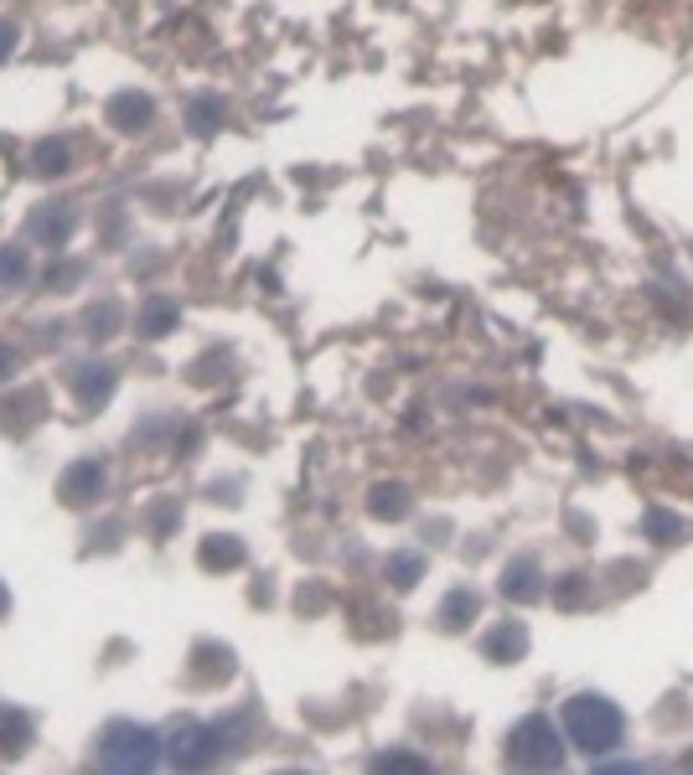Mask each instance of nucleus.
<instances>
[{"label":"nucleus","mask_w":693,"mask_h":775,"mask_svg":"<svg viewBox=\"0 0 693 775\" xmlns=\"http://www.w3.org/2000/svg\"><path fill=\"white\" fill-rule=\"evenodd\" d=\"M11 373H16V352H11V346H0V383L11 378Z\"/></svg>","instance_id":"nucleus-24"},{"label":"nucleus","mask_w":693,"mask_h":775,"mask_svg":"<svg viewBox=\"0 0 693 775\" xmlns=\"http://www.w3.org/2000/svg\"><path fill=\"white\" fill-rule=\"evenodd\" d=\"M16 42H21L16 21H0V57H11V53H16Z\"/></svg>","instance_id":"nucleus-23"},{"label":"nucleus","mask_w":693,"mask_h":775,"mask_svg":"<svg viewBox=\"0 0 693 775\" xmlns=\"http://www.w3.org/2000/svg\"><path fill=\"white\" fill-rule=\"evenodd\" d=\"M32 734H37L32 714H21L16 704H0V755H5V760L21 755V750L32 744Z\"/></svg>","instance_id":"nucleus-10"},{"label":"nucleus","mask_w":693,"mask_h":775,"mask_svg":"<svg viewBox=\"0 0 693 775\" xmlns=\"http://www.w3.org/2000/svg\"><path fill=\"white\" fill-rule=\"evenodd\" d=\"M114 326H120V306H114V300L89 310V337H114Z\"/></svg>","instance_id":"nucleus-20"},{"label":"nucleus","mask_w":693,"mask_h":775,"mask_svg":"<svg viewBox=\"0 0 693 775\" xmlns=\"http://www.w3.org/2000/svg\"><path fill=\"white\" fill-rule=\"evenodd\" d=\"M104 119H110L120 135H140V129L156 119V104H150L140 89H120L110 104H104Z\"/></svg>","instance_id":"nucleus-6"},{"label":"nucleus","mask_w":693,"mask_h":775,"mask_svg":"<svg viewBox=\"0 0 693 775\" xmlns=\"http://www.w3.org/2000/svg\"><path fill=\"white\" fill-rule=\"evenodd\" d=\"M26 238H32V243H47V249H63V243L73 238V213H68V207H57V202H47V207L32 213Z\"/></svg>","instance_id":"nucleus-7"},{"label":"nucleus","mask_w":693,"mask_h":775,"mask_svg":"<svg viewBox=\"0 0 693 775\" xmlns=\"http://www.w3.org/2000/svg\"><path fill=\"white\" fill-rule=\"evenodd\" d=\"M5 611H11V590H5V579H0V620H5Z\"/></svg>","instance_id":"nucleus-25"},{"label":"nucleus","mask_w":693,"mask_h":775,"mask_svg":"<svg viewBox=\"0 0 693 775\" xmlns=\"http://www.w3.org/2000/svg\"><path fill=\"white\" fill-rule=\"evenodd\" d=\"M99 765L114 775H140L161 765V734L146 723H110L99 740Z\"/></svg>","instance_id":"nucleus-2"},{"label":"nucleus","mask_w":693,"mask_h":775,"mask_svg":"<svg viewBox=\"0 0 693 775\" xmlns=\"http://www.w3.org/2000/svg\"><path fill=\"white\" fill-rule=\"evenodd\" d=\"M641 527H647V538H652V543H683V538H689V523L673 517V512H662V506H652Z\"/></svg>","instance_id":"nucleus-16"},{"label":"nucleus","mask_w":693,"mask_h":775,"mask_svg":"<svg viewBox=\"0 0 693 775\" xmlns=\"http://www.w3.org/2000/svg\"><path fill=\"white\" fill-rule=\"evenodd\" d=\"M99 491H104V460L99 455H83V460H73V466L57 476V497L68 506H89Z\"/></svg>","instance_id":"nucleus-5"},{"label":"nucleus","mask_w":693,"mask_h":775,"mask_svg":"<svg viewBox=\"0 0 693 775\" xmlns=\"http://www.w3.org/2000/svg\"><path fill=\"white\" fill-rule=\"evenodd\" d=\"M420 574H424L420 554H394V559H388V579H394V590H414Z\"/></svg>","instance_id":"nucleus-18"},{"label":"nucleus","mask_w":693,"mask_h":775,"mask_svg":"<svg viewBox=\"0 0 693 775\" xmlns=\"http://www.w3.org/2000/svg\"><path fill=\"white\" fill-rule=\"evenodd\" d=\"M68 383H73V394L83 409H99V403L114 394V367H104V362H78Z\"/></svg>","instance_id":"nucleus-8"},{"label":"nucleus","mask_w":693,"mask_h":775,"mask_svg":"<svg viewBox=\"0 0 693 775\" xmlns=\"http://www.w3.org/2000/svg\"><path fill=\"white\" fill-rule=\"evenodd\" d=\"M26 274H32L26 249H16V243H11V249H0V285H21Z\"/></svg>","instance_id":"nucleus-19"},{"label":"nucleus","mask_w":693,"mask_h":775,"mask_svg":"<svg viewBox=\"0 0 693 775\" xmlns=\"http://www.w3.org/2000/svg\"><path fill=\"white\" fill-rule=\"evenodd\" d=\"M481 651H487V662H512V657H523V651H529V631H523L518 620H502L497 631H487Z\"/></svg>","instance_id":"nucleus-13"},{"label":"nucleus","mask_w":693,"mask_h":775,"mask_svg":"<svg viewBox=\"0 0 693 775\" xmlns=\"http://www.w3.org/2000/svg\"><path fill=\"white\" fill-rule=\"evenodd\" d=\"M476 611H481V600H476V590H466V584H461V590H451V595L440 600V631H466V626H472L476 620Z\"/></svg>","instance_id":"nucleus-11"},{"label":"nucleus","mask_w":693,"mask_h":775,"mask_svg":"<svg viewBox=\"0 0 693 775\" xmlns=\"http://www.w3.org/2000/svg\"><path fill=\"white\" fill-rule=\"evenodd\" d=\"M508 760L523 765V771H559V765H565V740H559L554 719L529 714V719L508 734Z\"/></svg>","instance_id":"nucleus-3"},{"label":"nucleus","mask_w":693,"mask_h":775,"mask_svg":"<svg viewBox=\"0 0 693 775\" xmlns=\"http://www.w3.org/2000/svg\"><path fill=\"white\" fill-rule=\"evenodd\" d=\"M367 512H373L378 523H399V517H409V491H404L399 481H378L373 497H367Z\"/></svg>","instance_id":"nucleus-15"},{"label":"nucleus","mask_w":693,"mask_h":775,"mask_svg":"<svg viewBox=\"0 0 693 775\" xmlns=\"http://www.w3.org/2000/svg\"><path fill=\"white\" fill-rule=\"evenodd\" d=\"M197 563L202 569H238V563H243V543H238L234 533H213V538H202Z\"/></svg>","instance_id":"nucleus-14"},{"label":"nucleus","mask_w":693,"mask_h":775,"mask_svg":"<svg viewBox=\"0 0 693 775\" xmlns=\"http://www.w3.org/2000/svg\"><path fill=\"white\" fill-rule=\"evenodd\" d=\"M218 119H223V109L213 104V99H197V104H192V129H197V135H213Z\"/></svg>","instance_id":"nucleus-21"},{"label":"nucleus","mask_w":693,"mask_h":775,"mask_svg":"<svg viewBox=\"0 0 693 775\" xmlns=\"http://www.w3.org/2000/svg\"><path fill=\"white\" fill-rule=\"evenodd\" d=\"M218 755H223V729L182 723V729L171 734V765H182V771H202V765H213Z\"/></svg>","instance_id":"nucleus-4"},{"label":"nucleus","mask_w":693,"mask_h":775,"mask_svg":"<svg viewBox=\"0 0 693 775\" xmlns=\"http://www.w3.org/2000/svg\"><path fill=\"white\" fill-rule=\"evenodd\" d=\"M177 321H182V306L177 300H166V295H156V300H146L140 306V316H135V326H140V337H166V331H177Z\"/></svg>","instance_id":"nucleus-12"},{"label":"nucleus","mask_w":693,"mask_h":775,"mask_svg":"<svg viewBox=\"0 0 693 775\" xmlns=\"http://www.w3.org/2000/svg\"><path fill=\"white\" fill-rule=\"evenodd\" d=\"M502 595L518 600V605H529V600L544 595V584H538V559H512L508 569H502Z\"/></svg>","instance_id":"nucleus-9"},{"label":"nucleus","mask_w":693,"mask_h":775,"mask_svg":"<svg viewBox=\"0 0 693 775\" xmlns=\"http://www.w3.org/2000/svg\"><path fill=\"white\" fill-rule=\"evenodd\" d=\"M565 734L584 755H611L626 740V719L605 693H575L565 704Z\"/></svg>","instance_id":"nucleus-1"},{"label":"nucleus","mask_w":693,"mask_h":775,"mask_svg":"<svg viewBox=\"0 0 693 775\" xmlns=\"http://www.w3.org/2000/svg\"><path fill=\"white\" fill-rule=\"evenodd\" d=\"M373 765H378V771H430L424 760H409V755H378Z\"/></svg>","instance_id":"nucleus-22"},{"label":"nucleus","mask_w":693,"mask_h":775,"mask_svg":"<svg viewBox=\"0 0 693 775\" xmlns=\"http://www.w3.org/2000/svg\"><path fill=\"white\" fill-rule=\"evenodd\" d=\"M68 161H73V150L63 140H42L37 150H32V166H37V176H63L68 171Z\"/></svg>","instance_id":"nucleus-17"}]
</instances>
